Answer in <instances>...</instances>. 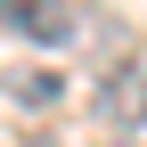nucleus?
I'll use <instances>...</instances> for the list:
<instances>
[{
  "label": "nucleus",
  "instance_id": "f257e3e1",
  "mask_svg": "<svg viewBox=\"0 0 147 147\" xmlns=\"http://www.w3.org/2000/svg\"><path fill=\"white\" fill-rule=\"evenodd\" d=\"M0 25H8L16 41H41V49L82 41V8H41V0H0Z\"/></svg>",
  "mask_w": 147,
  "mask_h": 147
},
{
  "label": "nucleus",
  "instance_id": "f03ea898",
  "mask_svg": "<svg viewBox=\"0 0 147 147\" xmlns=\"http://www.w3.org/2000/svg\"><path fill=\"white\" fill-rule=\"evenodd\" d=\"M98 106H106V123H115L123 139H147V57H139V65H123V74H106Z\"/></svg>",
  "mask_w": 147,
  "mask_h": 147
},
{
  "label": "nucleus",
  "instance_id": "7ed1b4c3",
  "mask_svg": "<svg viewBox=\"0 0 147 147\" xmlns=\"http://www.w3.org/2000/svg\"><path fill=\"white\" fill-rule=\"evenodd\" d=\"M57 90H65V82H57L49 65H16V74H8V98H25V106H57Z\"/></svg>",
  "mask_w": 147,
  "mask_h": 147
}]
</instances>
